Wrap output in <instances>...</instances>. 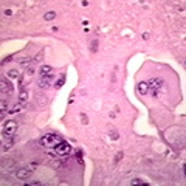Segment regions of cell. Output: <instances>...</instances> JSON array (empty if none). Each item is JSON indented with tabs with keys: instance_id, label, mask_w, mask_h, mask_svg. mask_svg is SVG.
I'll use <instances>...</instances> for the list:
<instances>
[{
	"instance_id": "cell-1",
	"label": "cell",
	"mask_w": 186,
	"mask_h": 186,
	"mask_svg": "<svg viewBox=\"0 0 186 186\" xmlns=\"http://www.w3.org/2000/svg\"><path fill=\"white\" fill-rule=\"evenodd\" d=\"M16 130H17V123L14 120H9V121H6V124L3 126V138H12V136H16Z\"/></svg>"
},
{
	"instance_id": "cell-2",
	"label": "cell",
	"mask_w": 186,
	"mask_h": 186,
	"mask_svg": "<svg viewBox=\"0 0 186 186\" xmlns=\"http://www.w3.org/2000/svg\"><path fill=\"white\" fill-rule=\"evenodd\" d=\"M61 141H62V138L59 135H54V133H47L40 138V144H42V146H53L54 147Z\"/></svg>"
},
{
	"instance_id": "cell-3",
	"label": "cell",
	"mask_w": 186,
	"mask_h": 186,
	"mask_svg": "<svg viewBox=\"0 0 186 186\" xmlns=\"http://www.w3.org/2000/svg\"><path fill=\"white\" fill-rule=\"evenodd\" d=\"M54 150H56V154L61 155V157H64V155H70V152H71V146H70L68 143H65V141H61V143H58L56 146H54Z\"/></svg>"
},
{
	"instance_id": "cell-4",
	"label": "cell",
	"mask_w": 186,
	"mask_h": 186,
	"mask_svg": "<svg viewBox=\"0 0 186 186\" xmlns=\"http://www.w3.org/2000/svg\"><path fill=\"white\" fill-rule=\"evenodd\" d=\"M147 85H149V88H152V95L157 96V90H158L160 87L164 85V81H163L161 78H154V79H150V81L147 82Z\"/></svg>"
},
{
	"instance_id": "cell-5",
	"label": "cell",
	"mask_w": 186,
	"mask_h": 186,
	"mask_svg": "<svg viewBox=\"0 0 186 186\" xmlns=\"http://www.w3.org/2000/svg\"><path fill=\"white\" fill-rule=\"evenodd\" d=\"M33 171H34V169H33L31 166H28V168H19V169L16 171V177L19 178V180H25V178H28V177L31 175Z\"/></svg>"
},
{
	"instance_id": "cell-6",
	"label": "cell",
	"mask_w": 186,
	"mask_h": 186,
	"mask_svg": "<svg viewBox=\"0 0 186 186\" xmlns=\"http://www.w3.org/2000/svg\"><path fill=\"white\" fill-rule=\"evenodd\" d=\"M53 74H48V76H40V79L37 81V85L39 88H44V90H47L48 87L51 85V81H53Z\"/></svg>"
},
{
	"instance_id": "cell-7",
	"label": "cell",
	"mask_w": 186,
	"mask_h": 186,
	"mask_svg": "<svg viewBox=\"0 0 186 186\" xmlns=\"http://www.w3.org/2000/svg\"><path fill=\"white\" fill-rule=\"evenodd\" d=\"M0 87H2V93L3 95H11L12 93V87L11 84L6 79H2V82H0Z\"/></svg>"
},
{
	"instance_id": "cell-8",
	"label": "cell",
	"mask_w": 186,
	"mask_h": 186,
	"mask_svg": "<svg viewBox=\"0 0 186 186\" xmlns=\"http://www.w3.org/2000/svg\"><path fill=\"white\" fill-rule=\"evenodd\" d=\"M2 168L3 169H6V171H17L19 168H17V164H16V161H12V160H6V161H3L2 163Z\"/></svg>"
},
{
	"instance_id": "cell-9",
	"label": "cell",
	"mask_w": 186,
	"mask_h": 186,
	"mask_svg": "<svg viewBox=\"0 0 186 186\" xmlns=\"http://www.w3.org/2000/svg\"><path fill=\"white\" fill-rule=\"evenodd\" d=\"M16 141H17V138H16V136H12V138H8V140H6V141L3 143L2 150H8V149H11V147L16 144Z\"/></svg>"
},
{
	"instance_id": "cell-10",
	"label": "cell",
	"mask_w": 186,
	"mask_h": 186,
	"mask_svg": "<svg viewBox=\"0 0 186 186\" xmlns=\"http://www.w3.org/2000/svg\"><path fill=\"white\" fill-rule=\"evenodd\" d=\"M39 71H40L42 76H48V74H53V67H50V65H42Z\"/></svg>"
},
{
	"instance_id": "cell-11",
	"label": "cell",
	"mask_w": 186,
	"mask_h": 186,
	"mask_svg": "<svg viewBox=\"0 0 186 186\" xmlns=\"http://www.w3.org/2000/svg\"><path fill=\"white\" fill-rule=\"evenodd\" d=\"M25 109V102H17V104L12 107V109H9V113H17V112H20V110H23Z\"/></svg>"
},
{
	"instance_id": "cell-12",
	"label": "cell",
	"mask_w": 186,
	"mask_h": 186,
	"mask_svg": "<svg viewBox=\"0 0 186 186\" xmlns=\"http://www.w3.org/2000/svg\"><path fill=\"white\" fill-rule=\"evenodd\" d=\"M147 90H149V85H147V82H140V84H138V93H141V95H146V93H147Z\"/></svg>"
},
{
	"instance_id": "cell-13",
	"label": "cell",
	"mask_w": 186,
	"mask_h": 186,
	"mask_svg": "<svg viewBox=\"0 0 186 186\" xmlns=\"http://www.w3.org/2000/svg\"><path fill=\"white\" fill-rule=\"evenodd\" d=\"M28 96H30L28 90H26V88H23V90L19 93V101H20V102H26V99H28Z\"/></svg>"
},
{
	"instance_id": "cell-14",
	"label": "cell",
	"mask_w": 186,
	"mask_h": 186,
	"mask_svg": "<svg viewBox=\"0 0 186 186\" xmlns=\"http://www.w3.org/2000/svg\"><path fill=\"white\" fill-rule=\"evenodd\" d=\"M31 62H33L31 56H28V58H22V59H19V64H20V65H23V67H30L28 64H31Z\"/></svg>"
},
{
	"instance_id": "cell-15",
	"label": "cell",
	"mask_w": 186,
	"mask_h": 186,
	"mask_svg": "<svg viewBox=\"0 0 186 186\" xmlns=\"http://www.w3.org/2000/svg\"><path fill=\"white\" fill-rule=\"evenodd\" d=\"M54 17H56V12H54V11H50V12H45V14H44V20H47V22L53 20Z\"/></svg>"
},
{
	"instance_id": "cell-16",
	"label": "cell",
	"mask_w": 186,
	"mask_h": 186,
	"mask_svg": "<svg viewBox=\"0 0 186 186\" xmlns=\"http://www.w3.org/2000/svg\"><path fill=\"white\" fill-rule=\"evenodd\" d=\"M64 84H65V74H61L59 79H58V82L54 84V87H56V88H61Z\"/></svg>"
},
{
	"instance_id": "cell-17",
	"label": "cell",
	"mask_w": 186,
	"mask_h": 186,
	"mask_svg": "<svg viewBox=\"0 0 186 186\" xmlns=\"http://www.w3.org/2000/svg\"><path fill=\"white\" fill-rule=\"evenodd\" d=\"M42 56H44V53H42V51H39V53L36 54V56L33 58V62H31V64H37V62L40 61V58H42Z\"/></svg>"
},
{
	"instance_id": "cell-18",
	"label": "cell",
	"mask_w": 186,
	"mask_h": 186,
	"mask_svg": "<svg viewBox=\"0 0 186 186\" xmlns=\"http://www.w3.org/2000/svg\"><path fill=\"white\" fill-rule=\"evenodd\" d=\"M8 76H9V78H20L19 70H9V71H8Z\"/></svg>"
},
{
	"instance_id": "cell-19",
	"label": "cell",
	"mask_w": 186,
	"mask_h": 186,
	"mask_svg": "<svg viewBox=\"0 0 186 186\" xmlns=\"http://www.w3.org/2000/svg\"><path fill=\"white\" fill-rule=\"evenodd\" d=\"M130 185H147V183L143 182L141 178H133V180H130Z\"/></svg>"
},
{
	"instance_id": "cell-20",
	"label": "cell",
	"mask_w": 186,
	"mask_h": 186,
	"mask_svg": "<svg viewBox=\"0 0 186 186\" xmlns=\"http://www.w3.org/2000/svg\"><path fill=\"white\" fill-rule=\"evenodd\" d=\"M0 109H2V112H6V109H8V102L5 99H2V102H0Z\"/></svg>"
},
{
	"instance_id": "cell-21",
	"label": "cell",
	"mask_w": 186,
	"mask_h": 186,
	"mask_svg": "<svg viewBox=\"0 0 186 186\" xmlns=\"http://www.w3.org/2000/svg\"><path fill=\"white\" fill-rule=\"evenodd\" d=\"M90 50H92V51H96V50H98V40H93V42H92Z\"/></svg>"
},
{
	"instance_id": "cell-22",
	"label": "cell",
	"mask_w": 186,
	"mask_h": 186,
	"mask_svg": "<svg viewBox=\"0 0 186 186\" xmlns=\"http://www.w3.org/2000/svg\"><path fill=\"white\" fill-rule=\"evenodd\" d=\"M34 71H36V70H34V67L30 64V67H26V73H28V74H34Z\"/></svg>"
},
{
	"instance_id": "cell-23",
	"label": "cell",
	"mask_w": 186,
	"mask_h": 186,
	"mask_svg": "<svg viewBox=\"0 0 186 186\" xmlns=\"http://www.w3.org/2000/svg\"><path fill=\"white\" fill-rule=\"evenodd\" d=\"M121 158H123V152H118V154H116V157H115V163H118Z\"/></svg>"
},
{
	"instance_id": "cell-24",
	"label": "cell",
	"mask_w": 186,
	"mask_h": 186,
	"mask_svg": "<svg viewBox=\"0 0 186 186\" xmlns=\"http://www.w3.org/2000/svg\"><path fill=\"white\" fill-rule=\"evenodd\" d=\"M11 59H12V56H8V58H5V59L2 61V64H6V62H9Z\"/></svg>"
},
{
	"instance_id": "cell-25",
	"label": "cell",
	"mask_w": 186,
	"mask_h": 186,
	"mask_svg": "<svg viewBox=\"0 0 186 186\" xmlns=\"http://www.w3.org/2000/svg\"><path fill=\"white\" fill-rule=\"evenodd\" d=\"M81 118H82V123H84V124H87V116H85L84 113L81 115Z\"/></svg>"
}]
</instances>
